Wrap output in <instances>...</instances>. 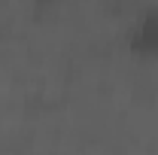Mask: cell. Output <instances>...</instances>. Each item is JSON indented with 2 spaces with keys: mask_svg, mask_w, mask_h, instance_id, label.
I'll return each mask as SVG.
<instances>
[{
  "mask_svg": "<svg viewBox=\"0 0 158 155\" xmlns=\"http://www.w3.org/2000/svg\"><path fill=\"white\" fill-rule=\"evenodd\" d=\"M128 46H131L137 55H158V12H149V15L131 31Z\"/></svg>",
  "mask_w": 158,
  "mask_h": 155,
  "instance_id": "6da1fadb",
  "label": "cell"
}]
</instances>
